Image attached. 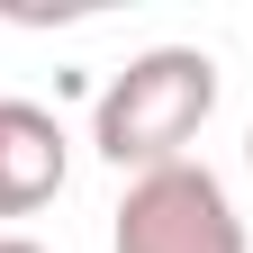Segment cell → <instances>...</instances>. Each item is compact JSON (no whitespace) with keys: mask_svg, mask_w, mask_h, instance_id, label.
<instances>
[{"mask_svg":"<svg viewBox=\"0 0 253 253\" xmlns=\"http://www.w3.org/2000/svg\"><path fill=\"white\" fill-rule=\"evenodd\" d=\"M208 109H217V63L199 45H145L126 73L100 82V100H90V145H100V163L145 181L163 163H190Z\"/></svg>","mask_w":253,"mask_h":253,"instance_id":"6da1fadb","label":"cell"},{"mask_svg":"<svg viewBox=\"0 0 253 253\" xmlns=\"http://www.w3.org/2000/svg\"><path fill=\"white\" fill-rule=\"evenodd\" d=\"M109 253H253V244H244V217L208 163H163V172L126 181Z\"/></svg>","mask_w":253,"mask_h":253,"instance_id":"7a4b0ae2","label":"cell"},{"mask_svg":"<svg viewBox=\"0 0 253 253\" xmlns=\"http://www.w3.org/2000/svg\"><path fill=\"white\" fill-rule=\"evenodd\" d=\"M63 172H73V145H63L54 109L37 100H0V217H37Z\"/></svg>","mask_w":253,"mask_h":253,"instance_id":"3957f363","label":"cell"},{"mask_svg":"<svg viewBox=\"0 0 253 253\" xmlns=\"http://www.w3.org/2000/svg\"><path fill=\"white\" fill-rule=\"evenodd\" d=\"M0 253H45V244L37 235H0Z\"/></svg>","mask_w":253,"mask_h":253,"instance_id":"277c9868","label":"cell"},{"mask_svg":"<svg viewBox=\"0 0 253 253\" xmlns=\"http://www.w3.org/2000/svg\"><path fill=\"white\" fill-rule=\"evenodd\" d=\"M244 163H253V136H244Z\"/></svg>","mask_w":253,"mask_h":253,"instance_id":"5b68a950","label":"cell"}]
</instances>
